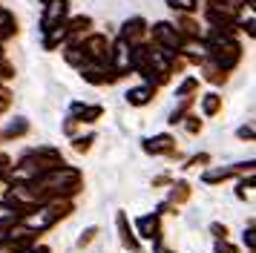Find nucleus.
Here are the masks:
<instances>
[{
  "label": "nucleus",
  "instance_id": "obj_1",
  "mask_svg": "<svg viewBox=\"0 0 256 253\" xmlns=\"http://www.w3.org/2000/svg\"><path fill=\"white\" fill-rule=\"evenodd\" d=\"M208 46H210V55L216 60V66H222V69L236 66V60H239V44H236L228 32H219V29H216Z\"/></svg>",
  "mask_w": 256,
  "mask_h": 253
},
{
  "label": "nucleus",
  "instance_id": "obj_2",
  "mask_svg": "<svg viewBox=\"0 0 256 253\" xmlns=\"http://www.w3.org/2000/svg\"><path fill=\"white\" fill-rule=\"evenodd\" d=\"M152 38H156L167 52H176V49L182 46V38H178V32H176V26H170V23H156Z\"/></svg>",
  "mask_w": 256,
  "mask_h": 253
},
{
  "label": "nucleus",
  "instance_id": "obj_3",
  "mask_svg": "<svg viewBox=\"0 0 256 253\" xmlns=\"http://www.w3.org/2000/svg\"><path fill=\"white\" fill-rule=\"evenodd\" d=\"M66 12H70V3L66 0H49V9L44 14V32L52 29V26H60L64 18H66Z\"/></svg>",
  "mask_w": 256,
  "mask_h": 253
},
{
  "label": "nucleus",
  "instance_id": "obj_4",
  "mask_svg": "<svg viewBox=\"0 0 256 253\" xmlns=\"http://www.w3.org/2000/svg\"><path fill=\"white\" fill-rule=\"evenodd\" d=\"M144 29H147V26H144V20H141V18H132V20L124 23V38H121V40L132 44L136 38H141V34H144Z\"/></svg>",
  "mask_w": 256,
  "mask_h": 253
},
{
  "label": "nucleus",
  "instance_id": "obj_5",
  "mask_svg": "<svg viewBox=\"0 0 256 253\" xmlns=\"http://www.w3.org/2000/svg\"><path fill=\"white\" fill-rule=\"evenodd\" d=\"M127 101L136 104V106L152 101V86H136V90H130V92H127Z\"/></svg>",
  "mask_w": 256,
  "mask_h": 253
},
{
  "label": "nucleus",
  "instance_id": "obj_6",
  "mask_svg": "<svg viewBox=\"0 0 256 253\" xmlns=\"http://www.w3.org/2000/svg\"><path fill=\"white\" fill-rule=\"evenodd\" d=\"M72 110H75V115H81L78 121H95L101 115V106H81V104H75Z\"/></svg>",
  "mask_w": 256,
  "mask_h": 253
},
{
  "label": "nucleus",
  "instance_id": "obj_7",
  "mask_svg": "<svg viewBox=\"0 0 256 253\" xmlns=\"http://www.w3.org/2000/svg\"><path fill=\"white\" fill-rule=\"evenodd\" d=\"M147 150H150V152H167V150H170V138L167 136L152 138V144H147Z\"/></svg>",
  "mask_w": 256,
  "mask_h": 253
},
{
  "label": "nucleus",
  "instance_id": "obj_8",
  "mask_svg": "<svg viewBox=\"0 0 256 253\" xmlns=\"http://www.w3.org/2000/svg\"><path fill=\"white\" fill-rule=\"evenodd\" d=\"M219 104H222V98H219V95H213V92H210V95H204V101H202V106H204V112H208V115H213L216 110H219Z\"/></svg>",
  "mask_w": 256,
  "mask_h": 253
},
{
  "label": "nucleus",
  "instance_id": "obj_9",
  "mask_svg": "<svg viewBox=\"0 0 256 253\" xmlns=\"http://www.w3.org/2000/svg\"><path fill=\"white\" fill-rule=\"evenodd\" d=\"M170 6H173V9H182V12H193L198 3L196 0H170Z\"/></svg>",
  "mask_w": 256,
  "mask_h": 253
},
{
  "label": "nucleus",
  "instance_id": "obj_10",
  "mask_svg": "<svg viewBox=\"0 0 256 253\" xmlns=\"http://www.w3.org/2000/svg\"><path fill=\"white\" fill-rule=\"evenodd\" d=\"M20 132H26V121H12V124H9V130H6V136H9V138L20 136Z\"/></svg>",
  "mask_w": 256,
  "mask_h": 253
},
{
  "label": "nucleus",
  "instance_id": "obj_11",
  "mask_svg": "<svg viewBox=\"0 0 256 253\" xmlns=\"http://www.w3.org/2000/svg\"><path fill=\"white\" fill-rule=\"evenodd\" d=\"M46 3H49V0H46Z\"/></svg>",
  "mask_w": 256,
  "mask_h": 253
}]
</instances>
